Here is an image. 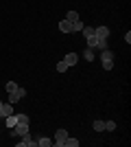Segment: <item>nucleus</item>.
Masks as SVG:
<instances>
[{
  "label": "nucleus",
  "instance_id": "nucleus-1",
  "mask_svg": "<svg viewBox=\"0 0 131 147\" xmlns=\"http://www.w3.org/2000/svg\"><path fill=\"white\" fill-rule=\"evenodd\" d=\"M85 40H87V46H90V49H98V51H105L107 49V42L103 40V37L90 35V37H85Z\"/></svg>",
  "mask_w": 131,
  "mask_h": 147
},
{
  "label": "nucleus",
  "instance_id": "nucleus-2",
  "mask_svg": "<svg viewBox=\"0 0 131 147\" xmlns=\"http://www.w3.org/2000/svg\"><path fill=\"white\" fill-rule=\"evenodd\" d=\"M103 68H105V70H112L114 68V53L109 49L103 51Z\"/></svg>",
  "mask_w": 131,
  "mask_h": 147
},
{
  "label": "nucleus",
  "instance_id": "nucleus-3",
  "mask_svg": "<svg viewBox=\"0 0 131 147\" xmlns=\"http://www.w3.org/2000/svg\"><path fill=\"white\" fill-rule=\"evenodd\" d=\"M29 134V123H15V127H11V136H24Z\"/></svg>",
  "mask_w": 131,
  "mask_h": 147
},
{
  "label": "nucleus",
  "instance_id": "nucleus-4",
  "mask_svg": "<svg viewBox=\"0 0 131 147\" xmlns=\"http://www.w3.org/2000/svg\"><path fill=\"white\" fill-rule=\"evenodd\" d=\"M24 97H26L24 88H15L13 92H9V103H18L20 99H24Z\"/></svg>",
  "mask_w": 131,
  "mask_h": 147
},
{
  "label": "nucleus",
  "instance_id": "nucleus-5",
  "mask_svg": "<svg viewBox=\"0 0 131 147\" xmlns=\"http://www.w3.org/2000/svg\"><path fill=\"white\" fill-rule=\"evenodd\" d=\"M68 138V132L66 129H57V134H55V141H53V145L57 147H63V141Z\"/></svg>",
  "mask_w": 131,
  "mask_h": 147
},
{
  "label": "nucleus",
  "instance_id": "nucleus-6",
  "mask_svg": "<svg viewBox=\"0 0 131 147\" xmlns=\"http://www.w3.org/2000/svg\"><path fill=\"white\" fill-rule=\"evenodd\" d=\"M18 147H37V141H33L31 134H24L22 141H18Z\"/></svg>",
  "mask_w": 131,
  "mask_h": 147
},
{
  "label": "nucleus",
  "instance_id": "nucleus-7",
  "mask_svg": "<svg viewBox=\"0 0 131 147\" xmlns=\"http://www.w3.org/2000/svg\"><path fill=\"white\" fill-rule=\"evenodd\" d=\"M94 35L107 40V37H109V26H96V29H94Z\"/></svg>",
  "mask_w": 131,
  "mask_h": 147
},
{
  "label": "nucleus",
  "instance_id": "nucleus-8",
  "mask_svg": "<svg viewBox=\"0 0 131 147\" xmlns=\"http://www.w3.org/2000/svg\"><path fill=\"white\" fill-rule=\"evenodd\" d=\"M63 61H66L68 66H76V61H79V55H76V53H66Z\"/></svg>",
  "mask_w": 131,
  "mask_h": 147
},
{
  "label": "nucleus",
  "instance_id": "nucleus-9",
  "mask_svg": "<svg viewBox=\"0 0 131 147\" xmlns=\"http://www.w3.org/2000/svg\"><path fill=\"white\" fill-rule=\"evenodd\" d=\"M59 31H61V33H72V22L61 20V22H59Z\"/></svg>",
  "mask_w": 131,
  "mask_h": 147
},
{
  "label": "nucleus",
  "instance_id": "nucleus-10",
  "mask_svg": "<svg viewBox=\"0 0 131 147\" xmlns=\"http://www.w3.org/2000/svg\"><path fill=\"white\" fill-rule=\"evenodd\" d=\"M15 123H18V114H9V117H5V125H7L9 129L15 127Z\"/></svg>",
  "mask_w": 131,
  "mask_h": 147
},
{
  "label": "nucleus",
  "instance_id": "nucleus-11",
  "mask_svg": "<svg viewBox=\"0 0 131 147\" xmlns=\"http://www.w3.org/2000/svg\"><path fill=\"white\" fill-rule=\"evenodd\" d=\"M92 127H94V132H105V121H94Z\"/></svg>",
  "mask_w": 131,
  "mask_h": 147
},
{
  "label": "nucleus",
  "instance_id": "nucleus-12",
  "mask_svg": "<svg viewBox=\"0 0 131 147\" xmlns=\"http://www.w3.org/2000/svg\"><path fill=\"white\" fill-rule=\"evenodd\" d=\"M50 145H53V141H50V138H46V136L37 138V147H50Z\"/></svg>",
  "mask_w": 131,
  "mask_h": 147
},
{
  "label": "nucleus",
  "instance_id": "nucleus-13",
  "mask_svg": "<svg viewBox=\"0 0 131 147\" xmlns=\"http://www.w3.org/2000/svg\"><path fill=\"white\" fill-rule=\"evenodd\" d=\"M83 57H85L87 61H94V49H90V46H87V49L83 51Z\"/></svg>",
  "mask_w": 131,
  "mask_h": 147
},
{
  "label": "nucleus",
  "instance_id": "nucleus-14",
  "mask_svg": "<svg viewBox=\"0 0 131 147\" xmlns=\"http://www.w3.org/2000/svg\"><path fill=\"white\" fill-rule=\"evenodd\" d=\"M2 114H5V117L13 114V103H5V105H2Z\"/></svg>",
  "mask_w": 131,
  "mask_h": 147
},
{
  "label": "nucleus",
  "instance_id": "nucleus-15",
  "mask_svg": "<svg viewBox=\"0 0 131 147\" xmlns=\"http://www.w3.org/2000/svg\"><path fill=\"white\" fill-rule=\"evenodd\" d=\"M76 145H79V141H76V138H70V136L63 141V147H76Z\"/></svg>",
  "mask_w": 131,
  "mask_h": 147
},
{
  "label": "nucleus",
  "instance_id": "nucleus-16",
  "mask_svg": "<svg viewBox=\"0 0 131 147\" xmlns=\"http://www.w3.org/2000/svg\"><path fill=\"white\" fill-rule=\"evenodd\" d=\"M68 68H70V66H68V64H66L63 59H61V61H57V73H66Z\"/></svg>",
  "mask_w": 131,
  "mask_h": 147
},
{
  "label": "nucleus",
  "instance_id": "nucleus-17",
  "mask_svg": "<svg viewBox=\"0 0 131 147\" xmlns=\"http://www.w3.org/2000/svg\"><path fill=\"white\" fill-rule=\"evenodd\" d=\"M66 20H68V22H74V20H79V13L76 11H68L66 13Z\"/></svg>",
  "mask_w": 131,
  "mask_h": 147
},
{
  "label": "nucleus",
  "instance_id": "nucleus-18",
  "mask_svg": "<svg viewBox=\"0 0 131 147\" xmlns=\"http://www.w3.org/2000/svg\"><path fill=\"white\" fill-rule=\"evenodd\" d=\"M83 26H85V24L81 22V18H79V20H74V22H72V33H74V31H81Z\"/></svg>",
  "mask_w": 131,
  "mask_h": 147
},
{
  "label": "nucleus",
  "instance_id": "nucleus-19",
  "mask_svg": "<svg viewBox=\"0 0 131 147\" xmlns=\"http://www.w3.org/2000/svg\"><path fill=\"white\" fill-rule=\"evenodd\" d=\"M81 33H83V35H85V37L94 35V26H83V29H81Z\"/></svg>",
  "mask_w": 131,
  "mask_h": 147
},
{
  "label": "nucleus",
  "instance_id": "nucleus-20",
  "mask_svg": "<svg viewBox=\"0 0 131 147\" xmlns=\"http://www.w3.org/2000/svg\"><path fill=\"white\" fill-rule=\"evenodd\" d=\"M15 88H18V84H15V81H9V84L5 86V90H7V92H13Z\"/></svg>",
  "mask_w": 131,
  "mask_h": 147
},
{
  "label": "nucleus",
  "instance_id": "nucleus-21",
  "mask_svg": "<svg viewBox=\"0 0 131 147\" xmlns=\"http://www.w3.org/2000/svg\"><path fill=\"white\" fill-rule=\"evenodd\" d=\"M105 129L107 132H114V129H116V123L114 121H105Z\"/></svg>",
  "mask_w": 131,
  "mask_h": 147
},
{
  "label": "nucleus",
  "instance_id": "nucleus-22",
  "mask_svg": "<svg viewBox=\"0 0 131 147\" xmlns=\"http://www.w3.org/2000/svg\"><path fill=\"white\" fill-rule=\"evenodd\" d=\"M18 121L20 123H29L31 119H29V114H18Z\"/></svg>",
  "mask_w": 131,
  "mask_h": 147
},
{
  "label": "nucleus",
  "instance_id": "nucleus-23",
  "mask_svg": "<svg viewBox=\"0 0 131 147\" xmlns=\"http://www.w3.org/2000/svg\"><path fill=\"white\" fill-rule=\"evenodd\" d=\"M2 105H5V103L0 101V119H5V114H2Z\"/></svg>",
  "mask_w": 131,
  "mask_h": 147
}]
</instances>
